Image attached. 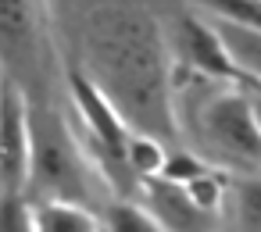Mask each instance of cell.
<instances>
[{"instance_id":"5","label":"cell","mask_w":261,"mask_h":232,"mask_svg":"<svg viewBox=\"0 0 261 232\" xmlns=\"http://www.w3.org/2000/svg\"><path fill=\"white\" fill-rule=\"evenodd\" d=\"M182 50H186V68L204 75V79H218V82H240L218 33L207 25V18L200 15H190L182 18Z\"/></svg>"},{"instance_id":"3","label":"cell","mask_w":261,"mask_h":232,"mask_svg":"<svg viewBox=\"0 0 261 232\" xmlns=\"http://www.w3.org/2000/svg\"><path fill=\"white\" fill-rule=\"evenodd\" d=\"M33 171V129L18 86H0V193L22 196Z\"/></svg>"},{"instance_id":"11","label":"cell","mask_w":261,"mask_h":232,"mask_svg":"<svg viewBox=\"0 0 261 232\" xmlns=\"http://www.w3.org/2000/svg\"><path fill=\"white\" fill-rule=\"evenodd\" d=\"M100 232H161V228L136 200H115L100 218Z\"/></svg>"},{"instance_id":"10","label":"cell","mask_w":261,"mask_h":232,"mask_svg":"<svg viewBox=\"0 0 261 232\" xmlns=\"http://www.w3.org/2000/svg\"><path fill=\"white\" fill-rule=\"evenodd\" d=\"M190 4L215 22H229L240 29L261 33V0H190Z\"/></svg>"},{"instance_id":"14","label":"cell","mask_w":261,"mask_h":232,"mask_svg":"<svg viewBox=\"0 0 261 232\" xmlns=\"http://www.w3.org/2000/svg\"><path fill=\"white\" fill-rule=\"evenodd\" d=\"M240 86H243V93H247V104H250L254 122H257V132H261V86H254V82H240Z\"/></svg>"},{"instance_id":"13","label":"cell","mask_w":261,"mask_h":232,"mask_svg":"<svg viewBox=\"0 0 261 232\" xmlns=\"http://www.w3.org/2000/svg\"><path fill=\"white\" fill-rule=\"evenodd\" d=\"M0 232H33V207L22 196L0 193Z\"/></svg>"},{"instance_id":"9","label":"cell","mask_w":261,"mask_h":232,"mask_svg":"<svg viewBox=\"0 0 261 232\" xmlns=\"http://www.w3.org/2000/svg\"><path fill=\"white\" fill-rule=\"evenodd\" d=\"M165 143L158 136H147V132H129V143H125V168L136 182L143 179H158L161 168H165Z\"/></svg>"},{"instance_id":"2","label":"cell","mask_w":261,"mask_h":232,"mask_svg":"<svg viewBox=\"0 0 261 232\" xmlns=\"http://www.w3.org/2000/svg\"><path fill=\"white\" fill-rule=\"evenodd\" d=\"M172 114L186 150H193L215 171H261V132L240 82L204 79L186 68L182 86H172Z\"/></svg>"},{"instance_id":"15","label":"cell","mask_w":261,"mask_h":232,"mask_svg":"<svg viewBox=\"0 0 261 232\" xmlns=\"http://www.w3.org/2000/svg\"><path fill=\"white\" fill-rule=\"evenodd\" d=\"M0 86H4V79H0Z\"/></svg>"},{"instance_id":"8","label":"cell","mask_w":261,"mask_h":232,"mask_svg":"<svg viewBox=\"0 0 261 232\" xmlns=\"http://www.w3.org/2000/svg\"><path fill=\"white\" fill-rule=\"evenodd\" d=\"M33 232H100V218L79 204L43 200L33 207Z\"/></svg>"},{"instance_id":"6","label":"cell","mask_w":261,"mask_h":232,"mask_svg":"<svg viewBox=\"0 0 261 232\" xmlns=\"http://www.w3.org/2000/svg\"><path fill=\"white\" fill-rule=\"evenodd\" d=\"M222 232H261V171L254 175H229L222 211H218Z\"/></svg>"},{"instance_id":"4","label":"cell","mask_w":261,"mask_h":232,"mask_svg":"<svg viewBox=\"0 0 261 232\" xmlns=\"http://www.w3.org/2000/svg\"><path fill=\"white\" fill-rule=\"evenodd\" d=\"M136 204L158 221L161 232H222L218 214L197 207L190 193L168 179H143L136 189Z\"/></svg>"},{"instance_id":"7","label":"cell","mask_w":261,"mask_h":232,"mask_svg":"<svg viewBox=\"0 0 261 232\" xmlns=\"http://www.w3.org/2000/svg\"><path fill=\"white\" fill-rule=\"evenodd\" d=\"M200 18H204V15H200ZM207 25L218 33V40H222L229 61H232V68H236L240 82L261 86V33L240 29V25H229V22H215V18H207Z\"/></svg>"},{"instance_id":"1","label":"cell","mask_w":261,"mask_h":232,"mask_svg":"<svg viewBox=\"0 0 261 232\" xmlns=\"http://www.w3.org/2000/svg\"><path fill=\"white\" fill-rule=\"evenodd\" d=\"M158 25L140 11L108 8L90 22V68L86 75L133 132L154 136V125L172 129V86L161 57Z\"/></svg>"},{"instance_id":"12","label":"cell","mask_w":261,"mask_h":232,"mask_svg":"<svg viewBox=\"0 0 261 232\" xmlns=\"http://www.w3.org/2000/svg\"><path fill=\"white\" fill-rule=\"evenodd\" d=\"M204 171H211V164H204L193 150L179 147V150H168L165 168H161V175H158V179H168V182H175V186H186V182L200 179Z\"/></svg>"}]
</instances>
